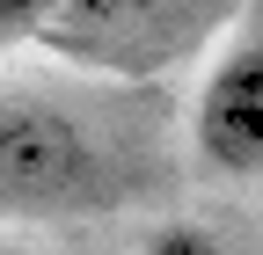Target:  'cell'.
<instances>
[{"mask_svg": "<svg viewBox=\"0 0 263 255\" xmlns=\"http://www.w3.org/2000/svg\"><path fill=\"white\" fill-rule=\"evenodd\" d=\"M44 29H51L44 0H0V44L8 37H44Z\"/></svg>", "mask_w": 263, "mask_h": 255, "instance_id": "4", "label": "cell"}, {"mask_svg": "<svg viewBox=\"0 0 263 255\" xmlns=\"http://www.w3.org/2000/svg\"><path fill=\"white\" fill-rule=\"evenodd\" d=\"M249 0H73L37 44L59 58H73L88 73H117V80H154L183 66L197 44H212L219 29L241 22Z\"/></svg>", "mask_w": 263, "mask_h": 255, "instance_id": "1", "label": "cell"}, {"mask_svg": "<svg viewBox=\"0 0 263 255\" xmlns=\"http://www.w3.org/2000/svg\"><path fill=\"white\" fill-rule=\"evenodd\" d=\"M197 161L227 182H263V0H249L227 29V51L212 58L190 110Z\"/></svg>", "mask_w": 263, "mask_h": 255, "instance_id": "3", "label": "cell"}, {"mask_svg": "<svg viewBox=\"0 0 263 255\" xmlns=\"http://www.w3.org/2000/svg\"><path fill=\"white\" fill-rule=\"evenodd\" d=\"M103 204V153L81 117L37 95H0V226Z\"/></svg>", "mask_w": 263, "mask_h": 255, "instance_id": "2", "label": "cell"}, {"mask_svg": "<svg viewBox=\"0 0 263 255\" xmlns=\"http://www.w3.org/2000/svg\"><path fill=\"white\" fill-rule=\"evenodd\" d=\"M146 255H234V248H227V241H212V233H197V226H161Z\"/></svg>", "mask_w": 263, "mask_h": 255, "instance_id": "5", "label": "cell"}, {"mask_svg": "<svg viewBox=\"0 0 263 255\" xmlns=\"http://www.w3.org/2000/svg\"><path fill=\"white\" fill-rule=\"evenodd\" d=\"M0 255H8V248H0Z\"/></svg>", "mask_w": 263, "mask_h": 255, "instance_id": "6", "label": "cell"}]
</instances>
